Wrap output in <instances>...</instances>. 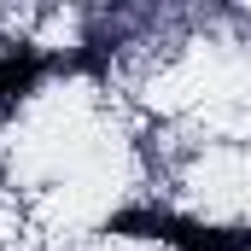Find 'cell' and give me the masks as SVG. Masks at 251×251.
I'll list each match as a JSON object with an SVG mask.
<instances>
[{"label": "cell", "instance_id": "2", "mask_svg": "<svg viewBox=\"0 0 251 251\" xmlns=\"http://www.w3.org/2000/svg\"><path fill=\"white\" fill-rule=\"evenodd\" d=\"M94 64H100V53H64V59H53V53H35L29 41H18V47L0 59V117H6L24 94H35L41 76H53V70H94Z\"/></svg>", "mask_w": 251, "mask_h": 251}, {"label": "cell", "instance_id": "1", "mask_svg": "<svg viewBox=\"0 0 251 251\" xmlns=\"http://www.w3.org/2000/svg\"><path fill=\"white\" fill-rule=\"evenodd\" d=\"M105 234L158 240V246H176V251H251V228H210V222H187L170 210H117L105 222Z\"/></svg>", "mask_w": 251, "mask_h": 251}]
</instances>
